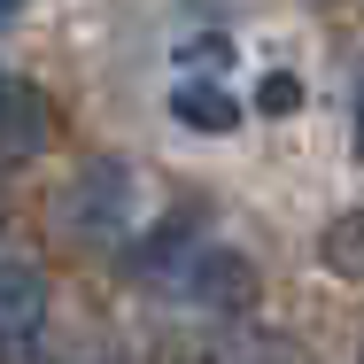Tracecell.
Here are the masks:
<instances>
[{"mask_svg":"<svg viewBox=\"0 0 364 364\" xmlns=\"http://www.w3.org/2000/svg\"><path fill=\"white\" fill-rule=\"evenodd\" d=\"M47 326V279L31 272V264H16V256H0V349H16V341H31Z\"/></svg>","mask_w":364,"mask_h":364,"instance_id":"obj_2","label":"cell"},{"mask_svg":"<svg viewBox=\"0 0 364 364\" xmlns=\"http://www.w3.org/2000/svg\"><path fill=\"white\" fill-rule=\"evenodd\" d=\"M357 155H364V85H357Z\"/></svg>","mask_w":364,"mask_h":364,"instance_id":"obj_6","label":"cell"},{"mask_svg":"<svg viewBox=\"0 0 364 364\" xmlns=\"http://www.w3.org/2000/svg\"><path fill=\"white\" fill-rule=\"evenodd\" d=\"M132 210H140V178L117 171V163H93L70 186V202H63V218H70L77 240H124L132 232Z\"/></svg>","mask_w":364,"mask_h":364,"instance_id":"obj_1","label":"cell"},{"mask_svg":"<svg viewBox=\"0 0 364 364\" xmlns=\"http://www.w3.org/2000/svg\"><path fill=\"white\" fill-rule=\"evenodd\" d=\"M47 147V101L23 85V77L0 70V163H23Z\"/></svg>","mask_w":364,"mask_h":364,"instance_id":"obj_3","label":"cell"},{"mask_svg":"<svg viewBox=\"0 0 364 364\" xmlns=\"http://www.w3.org/2000/svg\"><path fill=\"white\" fill-rule=\"evenodd\" d=\"M326 264L349 272V279H364V210H349V218L326 232Z\"/></svg>","mask_w":364,"mask_h":364,"instance_id":"obj_5","label":"cell"},{"mask_svg":"<svg viewBox=\"0 0 364 364\" xmlns=\"http://www.w3.org/2000/svg\"><path fill=\"white\" fill-rule=\"evenodd\" d=\"M8 23H16V8H0V31H8Z\"/></svg>","mask_w":364,"mask_h":364,"instance_id":"obj_7","label":"cell"},{"mask_svg":"<svg viewBox=\"0 0 364 364\" xmlns=\"http://www.w3.org/2000/svg\"><path fill=\"white\" fill-rule=\"evenodd\" d=\"M171 117H178L186 132H232V124H240V101L225 93L218 77H178V85H171Z\"/></svg>","mask_w":364,"mask_h":364,"instance_id":"obj_4","label":"cell"},{"mask_svg":"<svg viewBox=\"0 0 364 364\" xmlns=\"http://www.w3.org/2000/svg\"><path fill=\"white\" fill-rule=\"evenodd\" d=\"M357 364H364V357H357Z\"/></svg>","mask_w":364,"mask_h":364,"instance_id":"obj_8","label":"cell"}]
</instances>
